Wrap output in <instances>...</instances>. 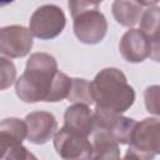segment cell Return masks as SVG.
<instances>
[{
	"mask_svg": "<svg viewBox=\"0 0 160 160\" xmlns=\"http://www.w3.org/2000/svg\"><path fill=\"white\" fill-rule=\"evenodd\" d=\"M92 100L96 106L116 112H125L135 101V91L128 84L124 72L116 68L100 70L90 82Z\"/></svg>",
	"mask_w": 160,
	"mask_h": 160,
	"instance_id": "7a4b0ae2",
	"label": "cell"
},
{
	"mask_svg": "<svg viewBox=\"0 0 160 160\" xmlns=\"http://www.w3.org/2000/svg\"><path fill=\"white\" fill-rule=\"evenodd\" d=\"M26 138L30 142L42 145L48 142L58 130V121L51 112L34 111L25 116Z\"/></svg>",
	"mask_w": 160,
	"mask_h": 160,
	"instance_id": "30bf717a",
	"label": "cell"
},
{
	"mask_svg": "<svg viewBox=\"0 0 160 160\" xmlns=\"http://www.w3.org/2000/svg\"><path fill=\"white\" fill-rule=\"evenodd\" d=\"M26 138V124L18 118L0 121V159H8L10 152L22 145Z\"/></svg>",
	"mask_w": 160,
	"mask_h": 160,
	"instance_id": "8fae6325",
	"label": "cell"
},
{
	"mask_svg": "<svg viewBox=\"0 0 160 160\" xmlns=\"http://www.w3.org/2000/svg\"><path fill=\"white\" fill-rule=\"evenodd\" d=\"M1 90H6V89H5L4 82H2V80H1V78H0V91H1Z\"/></svg>",
	"mask_w": 160,
	"mask_h": 160,
	"instance_id": "44dd1931",
	"label": "cell"
},
{
	"mask_svg": "<svg viewBox=\"0 0 160 160\" xmlns=\"http://www.w3.org/2000/svg\"><path fill=\"white\" fill-rule=\"evenodd\" d=\"M119 50L121 56L129 62H141L149 56L158 61V54L151 41L139 29H130L121 36Z\"/></svg>",
	"mask_w": 160,
	"mask_h": 160,
	"instance_id": "9c48e42d",
	"label": "cell"
},
{
	"mask_svg": "<svg viewBox=\"0 0 160 160\" xmlns=\"http://www.w3.org/2000/svg\"><path fill=\"white\" fill-rule=\"evenodd\" d=\"M94 129H101L108 131L119 144L126 145L131 140V135L136 121L134 119L122 116L121 112H116L109 109L96 106L92 112Z\"/></svg>",
	"mask_w": 160,
	"mask_h": 160,
	"instance_id": "5b68a950",
	"label": "cell"
},
{
	"mask_svg": "<svg viewBox=\"0 0 160 160\" xmlns=\"http://www.w3.org/2000/svg\"><path fill=\"white\" fill-rule=\"evenodd\" d=\"M54 148L58 155L66 160L92 158V145L89 140V136L70 131L65 126L55 131Z\"/></svg>",
	"mask_w": 160,
	"mask_h": 160,
	"instance_id": "52a82bcc",
	"label": "cell"
},
{
	"mask_svg": "<svg viewBox=\"0 0 160 160\" xmlns=\"http://www.w3.org/2000/svg\"><path fill=\"white\" fill-rule=\"evenodd\" d=\"M92 136V158L91 159H106L116 160L120 158L119 142L105 130L94 129L91 132Z\"/></svg>",
	"mask_w": 160,
	"mask_h": 160,
	"instance_id": "4fadbf2b",
	"label": "cell"
},
{
	"mask_svg": "<svg viewBox=\"0 0 160 160\" xmlns=\"http://www.w3.org/2000/svg\"><path fill=\"white\" fill-rule=\"evenodd\" d=\"M74 34L76 39L88 45L99 44L108 32L105 15L98 9L86 10L74 18Z\"/></svg>",
	"mask_w": 160,
	"mask_h": 160,
	"instance_id": "8992f818",
	"label": "cell"
},
{
	"mask_svg": "<svg viewBox=\"0 0 160 160\" xmlns=\"http://www.w3.org/2000/svg\"><path fill=\"white\" fill-rule=\"evenodd\" d=\"M142 6L136 0H114L111 12L114 19L122 26L132 28L142 15Z\"/></svg>",
	"mask_w": 160,
	"mask_h": 160,
	"instance_id": "5bb4252c",
	"label": "cell"
},
{
	"mask_svg": "<svg viewBox=\"0 0 160 160\" xmlns=\"http://www.w3.org/2000/svg\"><path fill=\"white\" fill-rule=\"evenodd\" d=\"M66 99L75 104H85V105L94 104L90 82L85 79H79V78L71 79L70 91Z\"/></svg>",
	"mask_w": 160,
	"mask_h": 160,
	"instance_id": "2e32d148",
	"label": "cell"
},
{
	"mask_svg": "<svg viewBox=\"0 0 160 160\" xmlns=\"http://www.w3.org/2000/svg\"><path fill=\"white\" fill-rule=\"evenodd\" d=\"M15 0H0V8H4V6H8L10 5L11 2H14Z\"/></svg>",
	"mask_w": 160,
	"mask_h": 160,
	"instance_id": "ffe728a7",
	"label": "cell"
},
{
	"mask_svg": "<svg viewBox=\"0 0 160 160\" xmlns=\"http://www.w3.org/2000/svg\"><path fill=\"white\" fill-rule=\"evenodd\" d=\"M152 44L155 52H159V8L158 5L150 6L148 10L142 11L140 18L139 29Z\"/></svg>",
	"mask_w": 160,
	"mask_h": 160,
	"instance_id": "9a60e30c",
	"label": "cell"
},
{
	"mask_svg": "<svg viewBox=\"0 0 160 160\" xmlns=\"http://www.w3.org/2000/svg\"><path fill=\"white\" fill-rule=\"evenodd\" d=\"M141 6H148V8H150V6H155V5H158V2H159V0H136Z\"/></svg>",
	"mask_w": 160,
	"mask_h": 160,
	"instance_id": "d6986e66",
	"label": "cell"
},
{
	"mask_svg": "<svg viewBox=\"0 0 160 160\" xmlns=\"http://www.w3.org/2000/svg\"><path fill=\"white\" fill-rule=\"evenodd\" d=\"M159 86H149L145 90V105L149 112L158 115L159 114Z\"/></svg>",
	"mask_w": 160,
	"mask_h": 160,
	"instance_id": "ac0fdd59",
	"label": "cell"
},
{
	"mask_svg": "<svg viewBox=\"0 0 160 160\" xmlns=\"http://www.w3.org/2000/svg\"><path fill=\"white\" fill-rule=\"evenodd\" d=\"M104 0H68V6L72 18L82 11L96 9Z\"/></svg>",
	"mask_w": 160,
	"mask_h": 160,
	"instance_id": "e0dca14e",
	"label": "cell"
},
{
	"mask_svg": "<svg viewBox=\"0 0 160 160\" xmlns=\"http://www.w3.org/2000/svg\"><path fill=\"white\" fill-rule=\"evenodd\" d=\"M125 159L149 160L160 152V122L156 118L136 121Z\"/></svg>",
	"mask_w": 160,
	"mask_h": 160,
	"instance_id": "3957f363",
	"label": "cell"
},
{
	"mask_svg": "<svg viewBox=\"0 0 160 160\" xmlns=\"http://www.w3.org/2000/svg\"><path fill=\"white\" fill-rule=\"evenodd\" d=\"M64 126L76 134L90 136L94 130L92 112L85 104H74L65 110Z\"/></svg>",
	"mask_w": 160,
	"mask_h": 160,
	"instance_id": "7c38bea8",
	"label": "cell"
},
{
	"mask_svg": "<svg viewBox=\"0 0 160 160\" xmlns=\"http://www.w3.org/2000/svg\"><path fill=\"white\" fill-rule=\"evenodd\" d=\"M58 62L48 52H34L30 55L24 74L15 80L18 98L28 104L48 101L51 95Z\"/></svg>",
	"mask_w": 160,
	"mask_h": 160,
	"instance_id": "6da1fadb",
	"label": "cell"
},
{
	"mask_svg": "<svg viewBox=\"0 0 160 160\" xmlns=\"http://www.w3.org/2000/svg\"><path fill=\"white\" fill-rule=\"evenodd\" d=\"M66 18L61 8L48 4L38 8L29 21V30L32 36L40 40H50L60 35L65 28Z\"/></svg>",
	"mask_w": 160,
	"mask_h": 160,
	"instance_id": "277c9868",
	"label": "cell"
},
{
	"mask_svg": "<svg viewBox=\"0 0 160 160\" xmlns=\"http://www.w3.org/2000/svg\"><path fill=\"white\" fill-rule=\"evenodd\" d=\"M32 44V35L25 26L10 25L0 28V56L24 58L30 52Z\"/></svg>",
	"mask_w": 160,
	"mask_h": 160,
	"instance_id": "ba28073f",
	"label": "cell"
}]
</instances>
